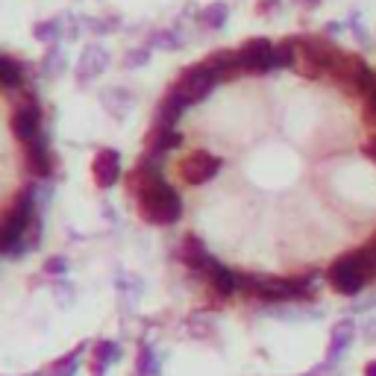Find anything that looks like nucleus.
<instances>
[{"instance_id":"obj_29","label":"nucleus","mask_w":376,"mask_h":376,"mask_svg":"<svg viewBox=\"0 0 376 376\" xmlns=\"http://www.w3.org/2000/svg\"><path fill=\"white\" fill-rule=\"evenodd\" d=\"M147 56H150V50H133V54L127 56V68H138V65H144Z\"/></svg>"},{"instance_id":"obj_23","label":"nucleus","mask_w":376,"mask_h":376,"mask_svg":"<svg viewBox=\"0 0 376 376\" xmlns=\"http://www.w3.org/2000/svg\"><path fill=\"white\" fill-rule=\"evenodd\" d=\"M227 15H230V9H227V4H212V6H206L203 12H200V24H206V27H223L227 24Z\"/></svg>"},{"instance_id":"obj_18","label":"nucleus","mask_w":376,"mask_h":376,"mask_svg":"<svg viewBox=\"0 0 376 376\" xmlns=\"http://www.w3.org/2000/svg\"><path fill=\"white\" fill-rule=\"evenodd\" d=\"M109 56L103 47H86V54L80 59V80H88V77H97L100 71L106 68Z\"/></svg>"},{"instance_id":"obj_27","label":"nucleus","mask_w":376,"mask_h":376,"mask_svg":"<svg viewBox=\"0 0 376 376\" xmlns=\"http://www.w3.org/2000/svg\"><path fill=\"white\" fill-rule=\"evenodd\" d=\"M362 115H365V123H367V127L376 130V86H373L370 94L365 97V109H362Z\"/></svg>"},{"instance_id":"obj_20","label":"nucleus","mask_w":376,"mask_h":376,"mask_svg":"<svg viewBox=\"0 0 376 376\" xmlns=\"http://www.w3.org/2000/svg\"><path fill=\"white\" fill-rule=\"evenodd\" d=\"M118 359V347L112 341H97L94 344V353H91V373L94 376H103L106 367Z\"/></svg>"},{"instance_id":"obj_10","label":"nucleus","mask_w":376,"mask_h":376,"mask_svg":"<svg viewBox=\"0 0 376 376\" xmlns=\"http://www.w3.org/2000/svg\"><path fill=\"white\" fill-rule=\"evenodd\" d=\"M156 183H162V173H159V165H156V159L153 156H141L138 159V165L127 173V188L136 194V197H141L144 191H150Z\"/></svg>"},{"instance_id":"obj_1","label":"nucleus","mask_w":376,"mask_h":376,"mask_svg":"<svg viewBox=\"0 0 376 376\" xmlns=\"http://www.w3.org/2000/svg\"><path fill=\"white\" fill-rule=\"evenodd\" d=\"M327 280H330L332 291H338L344 297H356L367 283L376 280V256L370 253L367 247L350 250V253L338 256L330 265Z\"/></svg>"},{"instance_id":"obj_14","label":"nucleus","mask_w":376,"mask_h":376,"mask_svg":"<svg viewBox=\"0 0 376 376\" xmlns=\"http://www.w3.org/2000/svg\"><path fill=\"white\" fill-rule=\"evenodd\" d=\"M177 259H180V262L188 268V270H206V268H209V262H212V256H209L206 244L200 241L197 235H186V238H183Z\"/></svg>"},{"instance_id":"obj_25","label":"nucleus","mask_w":376,"mask_h":376,"mask_svg":"<svg viewBox=\"0 0 376 376\" xmlns=\"http://www.w3.org/2000/svg\"><path fill=\"white\" fill-rule=\"evenodd\" d=\"M59 21H41L39 27H36V39L39 41H56L59 39Z\"/></svg>"},{"instance_id":"obj_15","label":"nucleus","mask_w":376,"mask_h":376,"mask_svg":"<svg viewBox=\"0 0 376 376\" xmlns=\"http://www.w3.org/2000/svg\"><path fill=\"white\" fill-rule=\"evenodd\" d=\"M206 273V280H209V285L220 294V297H233L235 291H241V283H238V273L235 270H230V268H223V265H218L215 259L209 262V268L203 270Z\"/></svg>"},{"instance_id":"obj_22","label":"nucleus","mask_w":376,"mask_h":376,"mask_svg":"<svg viewBox=\"0 0 376 376\" xmlns=\"http://www.w3.org/2000/svg\"><path fill=\"white\" fill-rule=\"evenodd\" d=\"M86 344H80L73 353H68V356H62V359H56L54 365L47 367V376H73V370H77V356H80V350H83Z\"/></svg>"},{"instance_id":"obj_2","label":"nucleus","mask_w":376,"mask_h":376,"mask_svg":"<svg viewBox=\"0 0 376 376\" xmlns=\"http://www.w3.org/2000/svg\"><path fill=\"white\" fill-rule=\"evenodd\" d=\"M33 186H27L24 191H18L4 212V227H0V250L4 253H15L18 244L24 241L27 230L33 227Z\"/></svg>"},{"instance_id":"obj_11","label":"nucleus","mask_w":376,"mask_h":376,"mask_svg":"<svg viewBox=\"0 0 376 376\" xmlns=\"http://www.w3.org/2000/svg\"><path fill=\"white\" fill-rule=\"evenodd\" d=\"M91 173H94V183L100 188H112L121 177V156H118V150H109L103 147L100 153L94 156L91 162Z\"/></svg>"},{"instance_id":"obj_7","label":"nucleus","mask_w":376,"mask_h":376,"mask_svg":"<svg viewBox=\"0 0 376 376\" xmlns=\"http://www.w3.org/2000/svg\"><path fill=\"white\" fill-rule=\"evenodd\" d=\"M220 171V156H212L209 150H194L180 162V180L188 186H203Z\"/></svg>"},{"instance_id":"obj_4","label":"nucleus","mask_w":376,"mask_h":376,"mask_svg":"<svg viewBox=\"0 0 376 376\" xmlns=\"http://www.w3.org/2000/svg\"><path fill=\"white\" fill-rule=\"evenodd\" d=\"M330 77L347 91V94H356V97H367L370 88L376 86V71L356 54H344L341 62L335 65V71Z\"/></svg>"},{"instance_id":"obj_9","label":"nucleus","mask_w":376,"mask_h":376,"mask_svg":"<svg viewBox=\"0 0 376 376\" xmlns=\"http://www.w3.org/2000/svg\"><path fill=\"white\" fill-rule=\"evenodd\" d=\"M9 127H12V136L27 144L33 138H39V127H41V109L33 103V100H27V103H21L12 118H9Z\"/></svg>"},{"instance_id":"obj_21","label":"nucleus","mask_w":376,"mask_h":376,"mask_svg":"<svg viewBox=\"0 0 376 376\" xmlns=\"http://www.w3.org/2000/svg\"><path fill=\"white\" fill-rule=\"evenodd\" d=\"M21 68H24V65H18L9 54L0 56V80H4L6 88H15V86L21 83Z\"/></svg>"},{"instance_id":"obj_12","label":"nucleus","mask_w":376,"mask_h":376,"mask_svg":"<svg viewBox=\"0 0 376 376\" xmlns=\"http://www.w3.org/2000/svg\"><path fill=\"white\" fill-rule=\"evenodd\" d=\"M180 144H183V136L173 127H162V123H153L144 136V150H147V156H153V159H159L162 153H168V150L180 147Z\"/></svg>"},{"instance_id":"obj_24","label":"nucleus","mask_w":376,"mask_h":376,"mask_svg":"<svg viewBox=\"0 0 376 376\" xmlns=\"http://www.w3.org/2000/svg\"><path fill=\"white\" fill-rule=\"evenodd\" d=\"M294 65V39L273 44V68H291Z\"/></svg>"},{"instance_id":"obj_32","label":"nucleus","mask_w":376,"mask_h":376,"mask_svg":"<svg viewBox=\"0 0 376 376\" xmlns=\"http://www.w3.org/2000/svg\"><path fill=\"white\" fill-rule=\"evenodd\" d=\"M294 4H300V6H317L320 0H294Z\"/></svg>"},{"instance_id":"obj_28","label":"nucleus","mask_w":376,"mask_h":376,"mask_svg":"<svg viewBox=\"0 0 376 376\" xmlns=\"http://www.w3.org/2000/svg\"><path fill=\"white\" fill-rule=\"evenodd\" d=\"M150 44H162L165 50H180V39L177 36H173V33H156L153 39H150Z\"/></svg>"},{"instance_id":"obj_26","label":"nucleus","mask_w":376,"mask_h":376,"mask_svg":"<svg viewBox=\"0 0 376 376\" xmlns=\"http://www.w3.org/2000/svg\"><path fill=\"white\" fill-rule=\"evenodd\" d=\"M153 373H156L153 353H150V347H141L138 350V376H153Z\"/></svg>"},{"instance_id":"obj_17","label":"nucleus","mask_w":376,"mask_h":376,"mask_svg":"<svg viewBox=\"0 0 376 376\" xmlns=\"http://www.w3.org/2000/svg\"><path fill=\"white\" fill-rule=\"evenodd\" d=\"M353 335H356L353 320H338L335 323L332 338H330V362H335L341 356V350H347L350 344H353Z\"/></svg>"},{"instance_id":"obj_3","label":"nucleus","mask_w":376,"mask_h":376,"mask_svg":"<svg viewBox=\"0 0 376 376\" xmlns=\"http://www.w3.org/2000/svg\"><path fill=\"white\" fill-rule=\"evenodd\" d=\"M138 215L153 227H171L183 218V200L165 180L138 197Z\"/></svg>"},{"instance_id":"obj_5","label":"nucleus","mask_w":376,"mask_h":376,"mask_svg":"<svg viewBox=\"0 0 376 376\" xmlns=\"http://www.w3.org/2000/svg\"><path fill=\"white\" fill-rule=\"evenodd\" d=\"M215 83H218L215 71H212L206 62H200V65L186 68L180 77L173 80V86L168 88V94L186 100V103H197V100H203V97L215 88Z\"/></svg>"},{"instance_id":"obj_30","label":"nucleus","mask_w":376,"mask_h":376,"mask_svg":"<svg viewBox=\"0 0 376 376\" xmlns=\"http://www.w3.org/2000/svg\"><path fill=\"white\" fill-rule=\"evenodd\" d=\"M65 268H68V265H65L62 256H54L50 262H44V270H47V273H65Z\"/></svg>"},{"instance_id":"obj_6","label":"nucleus","mask_w":376,"mask_h":376,"mask_svg":"<svg viewBox=\"0 0 376 376\" xmlns=\"http://www.w3.org/2000/svg\"><path fill=\"white\" fill-rule=\"evenodd\" d=\"M291 39H294V44H300V56L312 65H317L320 71H327V73H332L344 56L341 50L323 36H291Z\"/></svg>"},{"instance_id":"obj_19","label":"nucleus","mask_w":376,"mask_h":376,"mask_svg":"<svg viewBox=\"0 0 376 376\" xmlns=\"http://www.w3.org/2000/svg\"><path fill=\"white\" fill-rule=\"evenodd\" d=\"M186 106H188L186 100L173 97V94H165L159 100V106H156V123H162V127H173V123H177V118H180V112Z\"/></svg>"},{"instance_id":"obj_8","label":"nucleus","mask_w":376,"mask_h":376,"mask_svg":"<svg viewBox=\"0 0 376 376\" xmlns=\"http://www.w3.org/2000/svg\"><path fill=\"white\" fill-rule=\"evenodd\" d=\"M241 73H268L273 71V44L268 39H250L238 47Z\"/></svg>"},{"instance_id":"obj_31","label":"nucleus","mask_w":376,"mask_h":376,"mask_svg":"<svg viewBox=\"0 0 376 376\" xmlns=\"http://www.w3.org/2000/svg\"><path fill=\"white\" fill-rule=\"evenodd\" d=\"M365 376H376V362H367L365 365Z\"/></svg>"},{"instance_id":"obj_16","label":"nucleus","mask_w":376,"mask_h":376,"mask_svg":"<svg viewBox=\"0 0 376 376\" xmlns=\"http://www.w3.org/2000/svg\"><path fill=\"white\" fill-rule=\"evenodd\" d=\"M206 65L215 71L218 80H233L238 71V50H215L212 56H206Z\"/></svg>"},{"instance_id":"obj_13","label":"nucleus","mask_w":376,"mask_h":376,"mask_svg":"<svg viewBox=\"0 0 376 376\" xmlns=\"http://www.w3.org/2000/svg\"><path fill=\"white\" fill-rule=\"evenodd\" d=\"M24 156H27V171L33 173V177L44 180V177H50V173H54V159H50L47 144H44L41 136L24 144Z\"/></svg>"}]
</instances>
